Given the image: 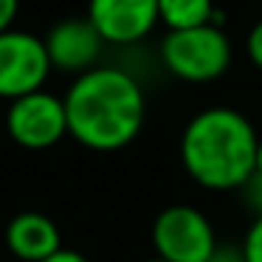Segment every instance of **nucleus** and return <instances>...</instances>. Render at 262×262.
I'll return each mask as SVG.
<instances>
[{"label":"nucleus","instance_id":"nucleus-17","mask_svg":"<svg viewBox=\"0 0 262 262\" xmlns=\"http://www.w3.org/2000/svg\"><path fill=\"white\" fill-rule=\"evenodd\" d=\"M256 172H262V136H259V149H256Z\"/></svg>","mask_w":262,"mask_h":262},{"label":"nucleus","instance_id":"nucleus-5","mask_svg":"<svg viewBox=\"0 0 262 262\" xmlns=\"http://www.w3.org/2000/svg\"><path fill=\"white\" fill-rule=\"evenodd\" d=\"M6 130L23 149H51L68 136V116L62 96H54L46 88L29 96L9 102Z\"/></svg>","mask_w":262,"mask_h":262},{"label":"nucleus","instance_id":"nucleus-16","mask_svg":"<svg viewBox=\"0 0 262 262\" xmlns=\"http://www.w3.org/2000/svg\"><path fill=\"white\" fill-rule=\"evenodd\" d=\"M42 262H91L85 254H79V251H74V248H59L54 256H48V259H42Z\"/></svg>","mask_w":262,"mask_h":262},{"label":"nucleus","instance_id":"nucleus-2","mask_svg":"<svg viewBox=\"0 0 262 262\" xmlns=\"http://www.w3.org/2000/svg\"><path fill=\"white\" fill-rule=\"evenodd\" d=\"M259 136L234 107H206L181 136V164L198 186L234 192L256 172Z\"/></svg>","mask_w":262,"mask_h":262},{"label":"nucleus","instance_id":"nucleus-15","mask_svg":"<svg viewBox=\"0 0 262 262\" xmlns=\"http://www.w3.org/2000/svg\"><path fill=\"white\" fill-rule=\"evenodd\" d=\"M209 262H245V256L234 245H217V251L209 256Z\"/></svg>","mask_w":262,"mask_h":262},{"label":"nucleus","instance_id":"nucleus-3","mask_svg":"<svg viewBox=\"0 0 262 262\" xmlns=\"http://www.w3.org/2000/svg\"><path fill=\"white\" fill-rule=\"evenodd\" d=\"M161 59L183 82H211L231 65V42L211 23L169 31L161 42Z\"/></svg>","mask_w":262,"mask_h":262},{"label":"nucleus","instance_id":"nucleus-6","mask_svg":"<svg viewBox=\"0 0 262 262\" xmlns=\"http://www.w3.org/2000/svg\"><path fill=\"white\" fill-rule=\"evenodd\" d=\"M51 71L42 37L17 29L0 34V99L14 102L20 96L42 91Z\"/></svg>","mask_w":262,"mask_h":262},{"label":"nucleus","instance_id":"nucleus-18","mask_svg":"<svg viewBox=\"0 0 262 262\" xmlns=\"http://www.w3.org/2000/svg\"><path fill=\"white\" fill-rule=\"evenodd\" d=\"M147 262H166V259H161V256H152V259H147Z\"/></svg>","mask_w":262,"mask_h":262},{"label":"nucleus","instance_id":"nucleus-4","mask_svg":"<svg viewBox=\"0 0 262 262\" xmlns=\"http://www.w3.org/2000/svg\"><path fill=\"white\" fill-rule=\"evenodd\" d=\"M217 245L211 220L189 203L166 206L152 223L155 256L166 262H209Z\"/></svg>","mask_w":262,"mask_h":262},{"label":"nucleus","instance_id":"nucleus-11","mask_svg":"<svg viewBox=\"0 0 262 262\" xmlns=\"http://www.w3.org/2000/svg\"><path fill=\"white\" fill-rule=\"evenodd\" d=\"M239 194H243L245 209L254 214V220H256V217H262V172H254V175L243 183Z\"/></svg>","mask_w":262,"mask_h":262},{"label":"nucleus","instance_id":"nucleus-10","mask_svg":"<svg viewBox=\"0 0 262 262\" xmlns=\"http://www.w3.org/2000/svg\"><path fill=\"white\" fill-rule=\"evenodd\" d=\"M211 0H158V17L169 26V31L206 26L211 23Z\"/></svg>","mask_w":262,"mask_h":262},{"label":"nucleus","instance_id":"nucleus-8","mask_svg":"<svg viewBox=\"0 0 262 262\" xmlns=\"http://www.w3.org/2000/svg\"><path fill=\"white\" fill-rule=\"evenodd\" d=\"M42 42H46L51 68L76 76L96 68L104 48V40L88 17H65L54 23L51 31L42 37Z\"/></svg>","mask_w":262,"mask_h":262},{"label":"nucleus","instance_id":"nucleus-7","mask_svg":"<svg viewBox=\"0 0 262 262\" xmlns=\"http://www.w3.org/2000/svg\"><path fill=\"white\" fill-rule=\"evenodd\" d=\"M88 20L110 46H133L158 23V0H88Z\"/></svg>","mask_w":262,"mask_h":262},{"label":"nucleus","instance_id":"nucleus-12","mask_svg":"<svg viewBox=\"0 0 262 262\" xmlns=\"http://www.w3.org/2000/svg\"><path fill=\"white\" fill-rule=\"evenodd\" d=\"M239 251H243L245 262H262V217H256V220L248 226Z\"/></svg>","mask_w":262,"mask_h":262},{"label":"nucleus","instance_id":"nucleus-14","mask_svg":"<svg viewBox=\"0 0 262 262\" xmlns=\"http://www.w3.org/2000/svg\"><path fill=\"white\" fill-rule=\"evenodd\" d=\"M20 14V0H0V34L14 26Z\"/></svg>","mask_w":262,"mask_h":262},{"label":"nucleus","instance_id":"nucleus-13","mask_svg":"<svg viewBox=\"0 0 262 262\" xmlns=\"http://www.w3.org/2000/svg\"><path fill=\"white\" fill-rule=\"evenodd\" d=\"M245 48H248V59L262 71V20L248 31V40H245Z\"/></svg>","mask_w":262,"mask_h":262},{"label":"nucleus","instance_id":"nucleus-9","mask_svg":"<svg viewBox=\"0 0 262 262\" xmlns=\"http://www.w3.org/2000/svg\"><path fill=\"white\" fill-rule=\"evenodd\" d=\"M6 245L20 262H42L62 248V234L42 211H20L6 226Z\"/></svg>","mask_w":262,"mask_h":262},{"label":"nucleus","instance_id":"nucleus-1","mask_svg":"<svg viewBox=\"0 0 262 262\" xmlns=\"http://www.w3.org/2000/svg\"><path fill=\"white\" fill-rule=\"evenodd\" d=\"M68 136L93 152H116L138 138L147 99L136 76L113 65H96L71 82L62 96Z\"/></svg>","mask_w":262,"mask_h":262}]
</instances>
